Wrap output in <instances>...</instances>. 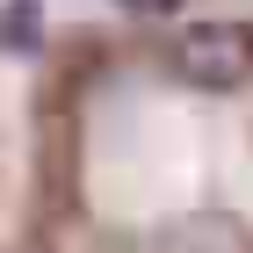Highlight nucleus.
Listing matches in <instances>:
<instances>
[{
	"label": "nucleus",
	"instance_id": "obj_2",
	"mask_svg": "<svg viewBox=\"0 0 253 253\" xmlns=\"http://www.w3.org/2000/svg\"><path fill=\"white\" fill-rule=\"evenodd\" d=\"M37 37H43L37 0H0V51H37Z\"/></svg>",
	"mask_w": 253,
	"mask_h": 253
},
{
	"label": "nucleus",
	"instance_id": "obj_1",
	"mask_svg": "<svg viewBox=\"0 0 253 253\" xmlns=\"http://www.w3.org/2000/svg\"><path fill=\"white\" fill-rule=\"evenodd\" d=\"M167 65H174V80H188L203 94H232L253 80V29L232 15H195L167 37Z\"/></svg>",
	"mask_w": 253,
	"mask_h": 253
},
{
	"label": "nucleus",
	"instance_id": "obj_3",
	"mask_svg": "<svg viewBox=\"0 0 253 253\" xmlns=\"http://www.w3.org/2000/svg\"><path fill=\"white\" fill-rule=\"evenodd\" d=\"M137 7H174V0H137Z\"/></svg>",
	"mask_w": 253,
	"mask_h": 253
}]
</instances>
